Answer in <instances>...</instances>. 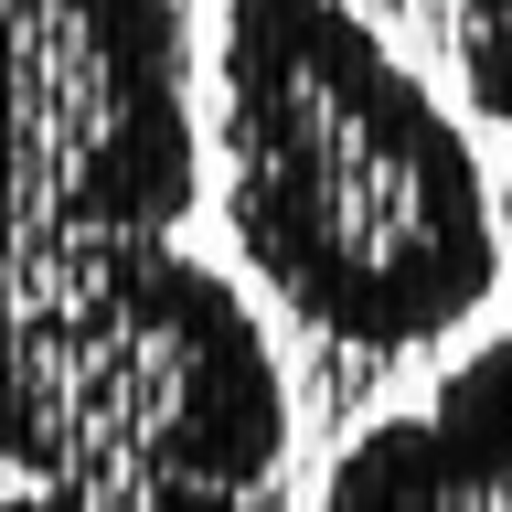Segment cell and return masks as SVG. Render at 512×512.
Returning a JSON list of instances; mask_svg holds the SVG:
<instances>
[{
  "label": "cell",
  "instance_id": "obj_1",
  "mask_svg": "<svg viewBox=\"0 0 512 512\" xmlns=\"http://www.w3.org/2000/svg\"><path fill=\"white\" fill-rule=\"evenodd\" d=\"M214 139L235 246L320 342L427 352L502 288L470 128L352 0H224Z\"/></svg>",
  "mask_w": 512,
  "mask_h": 512
},
{
  "label": "cell",
  "instance_id": "obj_6",
  "mask_svg": "<svg viewBox=\"0 0 512 512\" xmlns=\"http://www.w3.org/2000/svg\"><path fill=\"white\" fill-rule=\"evenodd\" d=\"M0 512H267V491H11Z\"/></svg>",
  "mask_w": 512,
  "mask_h": 512
},
{
  "label": "cell",
  "instance_id": "obj_2",
  "mask_svg": "<svg viewBox=\"0 0 512 512\" xmlns=\"http://www.w3.org/2000/svg\"><path fill=\"white\" fill-rule=\"evenodd\" d=\"M288 363L171 235H0V470L22 491H267Z\"/></svg>",
  "mask_w": 512,
  "mask_h": 512
},
{
  "label": "cell",
  "instance_id": "obj_5",
  "mask_svg": "<svg viewBox=\"0 0 512 512\" xmlns=\"http://www.w3.org/2000/svg\"><path fill=\"white\" fill-rule=\"evenodd\" d=\"M448 54H459V86L491 128H512V0H459L448 11Z\"/></svg>",
  "mask_w": 512,
  "mask_h": 512
},
{
  "label": "cell",
  "instance_id": "obj_4",
  "mask_svg": "<svg viewBox=\"0 0 512 512\" xmlns=\"http://www.w3.org/2000/svg\"><path fill=\"white\" fill-rule=\"evenodd\" d=\"M331 512H512V342L459 363L427 416L352 438Z\"/></svg>",
  "mask_w": 512,
  "mask_h": 512
},
{
  "label": "cell",
  "instance_id": "obj_3",
  "mask_svg": "<svg viewBox=\"0 0 512 512\" xmlns=\"http://www.w3.org/2000/svg\"><path fill=\"white\" fill-rule=\"evenodd\" d=\"M192 203L182 0H0V235H182Z\"/></svg>",
  "mask_w": 512,
  "mask_h": 512
}]
</instances>
